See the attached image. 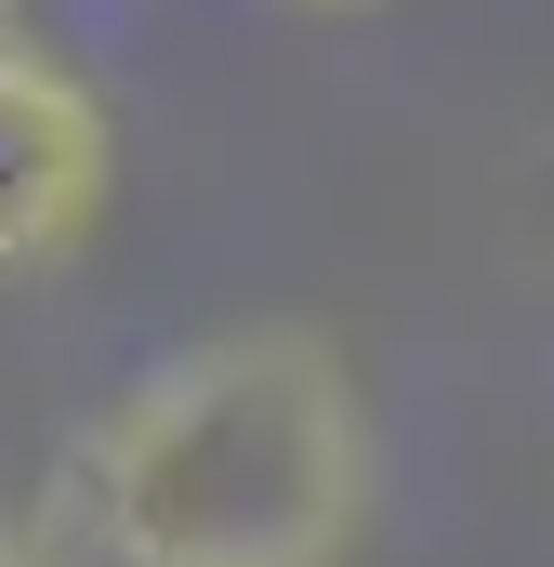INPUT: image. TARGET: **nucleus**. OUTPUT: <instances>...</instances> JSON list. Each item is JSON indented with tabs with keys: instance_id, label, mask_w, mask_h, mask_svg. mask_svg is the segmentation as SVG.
Masks as SVG:
<instances>
[{
	"instance_id": "nucleus-1",
	"label": "nucleus",
	"mask_w": 554,
	"mask_h": 567,
	"mask_svg": "<svg viewBox=\"0 0 554 567\" xmlns=\"http://www.w3.org/2000/svg\"><path fill=\"white\" fill-rule=\"evenodd\" d=\"M370 502V396L317 317H238L145 357L66 449L93 567H357Z\"/></svg>"
},
{
	"instance_id": "nucleus-2",
	"label": "nucleus",
	"mask_w": 554,
	"mask_h": 567,
	"mask_svg": "<svg viewBox=\"0 0 554 567\" xmlns=\"http://www.w3.org/2000/svg\"><path fill=\"white\" fill-rule=\"evenodd\" d=\"M106 185H120V133L93 80L40 40H0V278L66 265L106 225Z\"/></svg>"
},
{
	"instance_id": "nucleus-3",
	"label": "nucleus",
	"mask_w": 554,
	"mask_h": 567,
	"mask_svg": "<svg viewBox=\"0 0 554 567\" xmlns=\"http://www.w3.org/2000/svg\"><path fill=\"white\" fill-rule=\"evenodd\" d=\"M0 567H66V555H53L40 528H13V515H0Z\"/></svg>"
},
{
	"instance_id": "nucleus-4",
	"label": "nucleus",
	"mask_w": 554,
	"mask_h": 567,
	"mask_svg": "<svg viewBox=\"0 0 554 567\" xmlns=\"http://www.w3.org/2000/svg\"><path fill=\"white\" fill-rule=\"evenodd\" d=\"M304 13H370V0H304Z\"/></svg>"
},
{
	"instance_id": "nucleus-5",
	"label": "nucleus",
	"mask_w": 554,
	"mask_h": 567,
	"mask_svg": "<svg viewBox=\"0 0 554 567\" xmlns=\"http://www.w3.org/2000/svg\"><path fill=\"white\" fill-rule=\"evenodd\" d=\"M0 13H13V0H0Z\"/></svg>"
}]
</instances>
